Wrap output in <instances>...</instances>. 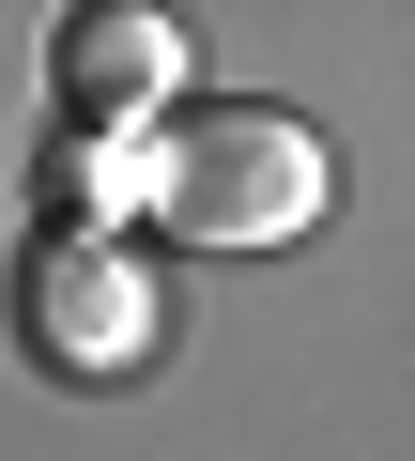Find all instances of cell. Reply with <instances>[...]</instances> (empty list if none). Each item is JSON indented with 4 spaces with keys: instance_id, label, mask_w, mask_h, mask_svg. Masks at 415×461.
Instances as JSON below:
<instances>
[{
    "instance_id": "7a4b0ae2",
    "label": "cell",
    "mask_w": 415,
    "mask_h": 461,
    "mask_svg": "<svg viewBox=\"0 0 415 461\" xmlns=\"http://www.w3.org/2000/svg\"><path fill=\"white\" fill-rule=\"evenodd\" d=\"M16 354L47 384H123V369L169 354V293H154V262L108 215H47L32 230V262H16Z\"/></svg>"
},
{
    "instance_id": "6da1fadb",
    "label": "cell",
    "mask_w": 415,
    "mask_h": 461,
    "mask_svg": "<svg viewBox=\"0 0 415 461\" xmlns=\"http://www.w3.org/2000/svg\"><path fill=\"white\" fill-rule=\"evenodd\" d=\"M323 139L293 108H169L139 139V200L154 230H185V247H293V230H323Z\"/></svg>"
},
{
    "instance_id": "3957f363",
    "label": "cell",
    "mask_w": 415,
    "mask_h": 461,
    "mask_svg": "<svg viewBox=\"0 0 415 461\" xmlns=\"http://www.w3.org/2000/svg\"><path fill=\"white\" fill-rule=\"evenodd\" d=\"M47 93H62V139H108V123H169V93H185V32L154 16V0H93V16H62V47H47Z\"/></svg>"
}]
</instances>
